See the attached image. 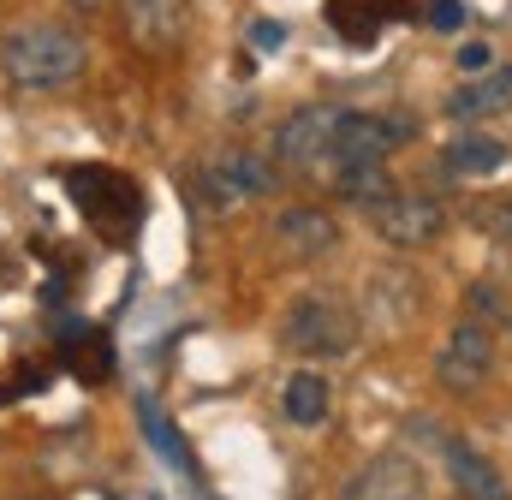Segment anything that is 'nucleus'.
I'll use <instances>...</instances> for the list:
<instances>
[{"label":"nucleus","mask_w":512,"mask_h":500,"mask_svg":"<svg viewBox=\"0 0 512 500\" xmlns=\"http://www.w3.org/2000/svg\"><path fill=\"white\" fill-rule=\"evenodd\" d=\"M274 245H280L286 262H316V256H328V250L340 245V227H334L328 209H316V203H292V209L274 215Z\"/></svg>","instance_id":"10"},{"label":"nucleus","mask_w":512,"mask_h":500,"mask_svg":"<svg viewBox=\"0 0 512 500\" xmlns=\"http://www.w3.org/2000/svg\"><path fill=\"white\" fill-rule=\"evenodd\" d=\"M191 0H120V30L143 54H173L185 36Z\"/></svg>","instance_id":"9"},{"label":"nucleus","mask_w":512,"mask_h":500,"mask_svg":"<svg viewBox=\"0 0 512 500\" xmlns=\"http://www.w3.org/2000/svg\"><path fill=\"white\" fill-rule=\"evenodd\" d=\"M60 185L72 197V209L84 215V227L102 239V245H131L137 227H143V185L108 167V161H78V167H60Z\"/></svg>","instance_id":"2"},{"label":"nucleus","mask_w":512,"mask_h":500,"mask_svg":"<svg viewBox=\"0 0 512 500\" xmlns=\"http://www.w3.org/2000/svg\"><path fill=\"white\" fill-rule=\"evenodd\" d=\"M280 185V167H268V155H215L203 173H197V191L209 209H233L245 197H262Z\"/></svg>","instance_id":"7"},{"label":"nucleus","mask_w":512,"mask_h":500,"mask_svg":"<svg viewBox=\"0 0 512 500\" xmlns=\"http://www.w3.org/2000/svg\"><path fill=\"white\" fill-rule=\"evenodd\" d=\"M447 471H453V483H459V495L465 500H507L501 471H495L471 441H447Z\"/></svg>","instance_id":"13"},{"label":"nucleus","mask_w":512,"mask_h":500,"mask_svg":"<svg viewBox=\"0 0 512 500\" xmlns=\"http://www.w3.org/2000/svg\"><path fill=\"white\" fill-rule=\"evenodd\" d=\"M465 24H471V6H465V0H429V30H447V36H453V30H465Z\"/></svg>","instance_id":"17"},{"label":"nucleus","mask_w":512,"mask_h":500,"mask_svg":"<svg viewBox=\"0 0 512 500\" xmlns=\"http://www.w3.org/2000/svg\"><path fill=\"white\" fill-rule=\"evenodd\" d=\"M489 370H495V334H489V322L465 316V322L447 334V346H441V358H435V375H441L447 393H477V387L489 381Z\"/></svg>","instance_id":"6"},{"label":"nucleus","mask_w":512,"mask_h":500,"mask_svg":"<svg viewBox=\"0 0 512 500\" xmlns=\"http://www.w3.org/2000/svg\"><path fill=\"white\" fill-rule=\"evenodd\" d=\"M280 411H286V423H298V429H322V423L334 417V387H328V375L322 370L286 375V387H280Z\"/></svg>","instance_id":"12"},{"label":"nucleus","mask_w":512,"mask_h":500,"mask_svg":"<svg viewBox=\"0 0 512 500\" xmlns=\"http://www.w3.org/2000/svg\"><path fill=\"white\" fill-rule=\"evenodd\" d=\"M465 304H471V316H477V322H495V316L507 310L495 286H471V292H465Z\"/></svg>","instance_id":"19"},{"label":"nucleus","mask_w":512,"mask_h":500,"mask_svg":"<svg viewBox=\"0 0 512 500\" xmlns=\"http://www.w3.org/2000/svg\"><path fill=\"white\" fill-rule=\"evenodd\" d=\"M489 66H495V54H489V42H465V48H459V72H465V78H483Z\"/></svg>","instance_id":"20"},{"label":"nucleus","mask_w":512,"mask_h":500,"mask_svg":"<svg viewBox=\"0 0 512 500\" xmlns=\"http://www.w3.org/2000/svg\"><path fill=\"white\" fill-rule=\"evenodd\" d=\"M364 215H370V227H376L393 250L435 245V239H441V227H447V209H441L429 191H399V185L387 191L382 203H370Z\"/></svg>","instance_id":"4"},{"label":"nucleus","mask_w":512,"mask_h":500,"mask_svg":"<svg viewBox=\"0 0 512 500\" xmlns=\"http://www.w3.org/2000/svg\"><path fill=\"white\" fill-rule=\"evenodd\" d=\"M471 221H477V227H489L495 239H512V203H501V197L477 203V209H471Z\"/></svg>","instance_id":"18"},{"label":"nucleus","mask_w":512,"mask_h":500,"mask_svg":"<svg viewBox=\"0 0 512 500\" xmlns=\"http://www.w3.org/2000/svg\"><path fill=\"white\" fill-rule=\"evenodd\" d=\"M36 500H48V495H36Z\"/></svg>","instance_id":"23"},{"label":"nucleus","mask_w":512,"mask_h":500,"mask_svg":"<svg viewBox=\"0 0 512 500\" xmlns=\"http://www.w3.org/2000/svg\"><path fill=\"white\" fill-rule=\"evenodd\" d=\"M0 66L18 90H66L90 66V42L78 24L60 18H24L0 36Z\"/></svg>","instance_id":"1"},{"label":"nucleus","mask_w":512,"mask_h":500,"mask_svg":"<svg viewBox=\"0 0 512 500\" xmlns=\"http://www.w3.org/2000/svg\"><path fill=\"white\" fill-rule=\"evenodd\" d=\"M417 0H328V30L346 48H376L387 24H399Z\"/></svg>","instance_id":"11"},{"label":"nucleus","mask_w":512,"mask_h":500,"mask_svg":"<svg viewBox=\"0 0 512 500\" xmlns=\"http://www.w3.org/2000/svg\"><path fill=\"white\" fill-rule=\"evenodd\" d=\"M60 346H66V370L78 375V381H90V387H96V381H108V375H114V340H108L102 328H84V322H78V328H66V340H60Z\"/></svg>","instance_id":"14"},{"label":"nucleus","mask_w":512,"mask_h":500,"mask_svg":"<svg viewBox=\"0 0 512 500\" xmlns=\"http://www.w3.org/2000/svg\"><path fill=\"white\" fill-rule=\"evenodd\" d=\"M441 161H447V173L483 179V173H501V167H507V143H501V137H483V131H459Z\"/></svg>","instance_id":"15"},{"label":"nucleus","mask_w":512,"mask_h":500,"mask_svg":"<svg viewBox=\"0 0 512 500\" xmlns=\"http://www.w3.org/2000/svg\"><path fill=\"white\" fill-rule=\"evenodd\" d=\"M334 143H340V108H298L292 120H280V131H274V155L292 173H322L328 179Z\"/></svg>","instance_id":"5"},{"label":"nucleus","mask_w":512,"mask_h":500,"mask_svg":"<svg viewBox=\"0 0 512 500\" xmlns=\"http://www.w3.org/2000/svg\"><path fill=\"white\" fill-rule=\"evenodd\" d=\"M507 96H512V72H495V78L483 72L477 84H465V90H453V96H447V114H453V120H477V114L501 108Z\"/></svg>","instance_id":"16"},{"label":"nucleus","mask_w":512,"mask_h":500,"mask_svg":"<svg viewBox=\"0 0 512 500\" xmlns=\"http://www.w3.org/2000/svg\"><path fill=\"white\" fill-rule=\"evenodd\" d=\"M280 340L298 358H352L358 316L340 292H304V298H292V310L280 322Z\"/></svg>","instance_id":"3"},{"label":"nucleus","mask_w":512,"mask_h":500,"mask_svg":"<svg viewBox=\"0 0 512 500\" xmlns=\"http://www.w3.org/2000/svg\"><path fill=\"white\" fill-rule=\"evenodd\" d=\"M251 42H256V48H280V42H286V24H256Z\"/></svg>","instance_id":"21"},{"label":"nucleus","mask_w":512,"mask_h":500,"mask_svg":"<svg viewBox=\"0 0 512 500\" xmlns=\"http://www.w3.org/2000/svg\"><path fill=\"white\" fill-rule=\"evenodd\" d=\"M340 500H429V477L411 453H382L340 489Z\"/></svg>","instance_id":"8"},{"label":"nucleus","mask_w":512,"mask_h":500,"mask_svg":"<svg viewBox=\"0 0 512 500\" xmlns=\"http://www.w3.org/2000/svg\"><path fill=\"white\" fill-rule=\"evenodd\" d=\"M66 6H72V12H96L102 0H66Z\"/></svg>","instance_id":"22"}]
</instances>
